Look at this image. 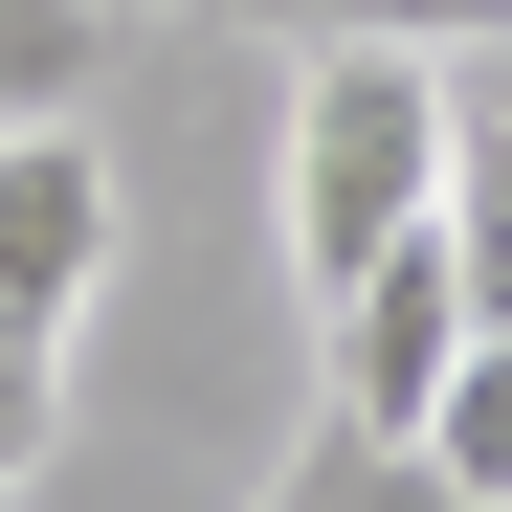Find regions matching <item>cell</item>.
<instances>
[{
  "label": "cell",
  "mask_w": 512,
  "mask_h": 512,
  "mask_svg": "<svg viewBox=\"0 0 512 512\" xmlns=\"http://www.w3.org/2000/svg\"><path fill=\"white\" fill-rule=\"evenodd\" d=\"M446 134H468V90H446L423 45H312V67H290L268 223H290V290H312V312L357 290L401 223H446Z\"/></svg>",
  "instance_id": "1"
},
{
  "label": "cell",
  "mask_w": 512,
  "mask_h": 512,
  "mask_svg": "<svg viewBox=\"0 0 512 512\" xmlns=\"http://www.w3.org/2000/svg\"><path fill=\"white\" fill-rule=\"evenodd\" d=\"M112 245H134V201H112V134L90 112H45V134H0V334H90V290H112Z\"/></svg>",
  "instance_id": "2"
},
{
  "label": "cell",
  "mask_w": 512,
  "mask_h": 512,
  "mask_svg": "<svg viewBox=\"0 0 512 512\" xmlns=\"http://www.w3.org/2000/svg\"><path fill=\"white\" fill-rule=\"evenodd\" d=\"M312 334H334V423H401V446H423V401H446V357L490 334V312H468V245H446V223H401V245H379V268L334 290Z\"/></svg>",
  "instance_id": "3"
},
{
  "label": "cell",
  "mask_w": 512,
  "mask_h": 512,
  "mask_svg": "<svg viewBox=\"0 0 512 512\" xmlns=\"http://www.w3.org/2000/svg\"><path fill=\"white\" fill-rule=\"evenodd\" d=\"M268 512H490V490H468L446 446H401V423H334V401H312V446H290Z\"/></svg>",
  "instance_id": "4"
},
{
  "label": "cell",
  "mask_w": 512,
  "mask_h": 512,
  "mask_svg": "<svg viewBox=\"0 0 512 512\" xmlns=\"http://www.w3.org/2000/svg\"><path fill=\"white\" fill-rule=\"evenodd\" d=\"M90 67H112V0H0V134L90 112Z\"/></svg>",
  "instance_id": "5"
},
{
  "label": "cell",
  "mask_w": 512,
  "mask_h": 512,
  "mask_svg": "<svg viewBox=\"0 0 512 512\" xmlns=\"http://www.w3.org/2000/svg\"><path fill=\"white\" fill-rule=\"evenodd\" d=\"M223 23H268V45H423V67H446V45L512 23V0H223Z\"/></svg>",
  "instance_id": "6"
},
{
  "label": "cell",
  "mask_w": 512,
  "mask_h": 512,
  "mask_svg": "<svg viewBox=\"0 0 512 512\" xmlns=\"http://www.w3.org/2000/svg\"><path fill=\"white\" fill-rule=\"evenodd\" d=\"M423 446H446V468H468V490L512 512V312H490L468 357H446V401H423Z\"/></svg>",
  "instance_id": "7"
},
{
  "label": "cell",
  "mask_w": 512,
  "mask_h": 512,
  "mask_svg": "<svg viewBox=\"0 0 512 512\" xmlns=\"http://www.w3.org/2000/svg\"><path fill=\"white\" fill-rule=\"evenodd\" d=\"M446 245H468V312H512V112L446 134Z\"/></svg>",
  "instance_id": "8"
},
{
  "label": "cell",
  "mask_w": 512,
  "mask_h": 512,
  "mask_svg": "<svg viewBox=\"0 0 512 512\" xmlns=\"http://www.w3.org/2000/svg\"><path fill=\"white\" fill-rule=\"evenodd\" d=\"M45 446H67V357L0 334V490H45Z\"/></svg>",
  "instance_id": "9"
},
{
  "label": "cell",
  "mask_w": 512,
  "mask_h": 512,
  "mask_svg": "<svg viewBox=\"0 0 512 512\" xmlns=\"http://www.w3.org/2000/svg\"><path fill=\"white\" fill-rule=\"evenodd\" d=\"M112 23H156V0H112Z\"/></svg>",
  "instance_id": "10"
}]
</instances>
